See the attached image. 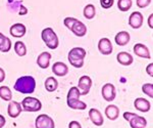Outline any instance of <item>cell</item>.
<instances>
[{"instance_id":"cell-1","label":"cell","mask_w":153,"mask_h":128,"mask_svg":"<svg viewBox=\"0 0 153 128\" xmlns=\"http://www.w3.org/2000/svg\"><path fill=\"white\" fill-rule=\"evenodd\" d=\"M13 88L16 91L30 94L33 93L36 89V80L32 76H22L16 81L13 85Z\"/></svg>"},{"instance_id":"cell-2","label":"cell","mask_w":153,"mask_h":128,"mask_svg":"<svg viewBox=\"0 0 153 128\" xmlns=\"http://www.w3.org/2000/svg\"><path fill=\"white\" fill-rule=\"evenodd\" d=\"M81 97V93L79 91L76 86H73L70 88L66 95V104L68 107L73 110H86L87 109V105L86 103L80 100L79 98Z\"/></svg>"},{"instance_id":"cell-3","label":"cell","mask_w":153,"mask_h":128,"mask_svg":"<svg viewBox=\"0 0 153 128\" xmlns=\"http://www.w3.org/2000/svg\"><path fill=\"white\" fill-rule=\"evenodd\" d=\"M86 56V50L82 47H74L68 52V61L73 67L75 68H82L84 66V60Z\"/></svg>"},{"instance_id":"cell-4","label":"cell","mask_w":153,"mask_h":128,"mask_svg":"<svg viewBox=\"0 0 153 128\" xmlns=\"http://www.w3.org/2000/svg\"><path fill=\"white\" fill-rule=\"evenodd\" d=\"M41 38L49 49H56L59 45L58 37L52 28H45L41 32Z\"/></svg>"},{"instance_id":"cell-5","label":"cell","mask_w":153,"mask_h":128,"mask_svg":"<svg viewBox=\"0 0 153 128\" xmlns=\"http://www.w3.org/2000/svg\"><path fill=\"white\" fill-rule=\"evenodd\" d=\"M21 106H22V109L25 112L36 113L39 112L42 109V103L40 100L36 97H31L24 98L23 102L21 103Z\"/></svg>"},{"instance_id":"cell-6","label":"cell","mask_w":153,"mask_h":128,"mask_svg":"<svg viewBox=\"0 0 153 128\" xmlns=\"http://www.w3.org/2000/svg\"><path fill=\"white\" fill-rule=\"evenodd\" d=\"M91 86H92V79L87 75H84L79 79L78 86H76V87H78L81 95H87L88 93L90 92Z\"/></svg>"},{"instance_id":"cell-7","label":"cell","mask_w":153,"mask_h":128,"mask_svg":"<svg viewBox=\"0 0 153 128\" xmlns=\"http://www.w3.org/2000/svg\"><path fill=\"white\" fill-rule=\"evenodd\" d=\"M35 126L36 128H55V124L52 118L46 114H42L36 118Z\"/></svg>"},{"instance_id":"cell-8","label":"cell","mask_w":153,"mask_h":128,"mask_svg":"<svg viewBox=\"0 0 153 128\" xmlns=\"http://www.w3.org/2000/svg\"><path fill=\"white\" fill-rule=\"evenodd\" d=\"M101 93H102V97L106 102H112L115 98V95H117L115 86L111 84V83H106V84L102 86Z\"/></svg>"},{"instance_id":"cell-9","label":"cell","mask_w":153,"mask_h":128,"mask_svg":"<svg viewBox=\"0 0 153 128\" xmlns=\"http://www.w3.org/2000/svg\"><path fill=\"white\" fill-rule=\"evenodd\" d=\"M98 50L100 51V53L104 55H109L112 53L113 47L111 41L108 38H101L98 42Z\"/></svg>"},{"instance_id":"cell-10","label":"cell","mask_w":153,"mask_h":128,"mask_svg":"<svg viewBox=\"0 0 153 128\" xmlns=\"http://www.w3.org/2000/svg\"><path fill=\"white\" fill-rule=\"evenodd\" d=\"M143 22H144V18L143 14L139 11H134L131 13L129 18V25L133 29H139L142 27Z\"/></svg>"},{"instance_id":"cell-11","label":"cell","mask_w":153,"mask_h":128,"mask_svg":"<svg viewBox=\"0 0 153 128\" xmlns=\"http://www.w3.org/2000/svg\"><path fill=\"white\" fill-rule=\"evenodd\" d=\"M89 118L96 126H102L103 123H104V118H103L101 112L99 110L94 109V108L90 109V111H89Z\"/></svg>"},{"instance_id":"cell-12","label":"cell","mask_w":153,"mask_h":128,"mask_svg":"<svg viewBox=\"0 0 153 128\" xmlns=\"http://www.w3.org/2000/svg\"><path fill=\"white\" fill-rule=\"evenodd\" d=\"M22 111H23V109H22L21 103L14 102V100L9 102V105L7 107V114L10 118H18L22 113Z\"/></svg>"},{"instance_id":"cell-13","label":"cell","mask_w":153,"mask_h":128,"mask_svg":"<svg viewBox=\"0 0 153 128\" xmlns=\"http://www.w3.org/2000/svg\"><path fill=\"white\" fill-rule=\"evenodd\" d=\"M26 32H27L26 26L21 23L12 25L10 29H9V33L14 38H22V37L26 35Z\"/></svg>"},{"instance_id":"cell-14","label":"cell","mask_w":153,"mask_h":128,"mask_svg":"<svg viewBox=\"0 0 153 128\" xmlns=\"http://www.w3.org/2000/svg\"><path fill=\"white\" fill-rule=\"evenodd\" d=\"M134 53L139 58H151V55H150V50L148 49L146 45L142 43H137L134 46Z\"/></svg>"},{"instance_id":"cell-15","label":"cell","mask_w":153,"mask_h":128,"mask_svg":"<svg viewBox=\"0 0 153 128\" xmlns=\"http://www.w3.org/2000/svg\"><path fill=\"white\" fill-rule=\"evenodd\" d=\"M134 107L136 108V110L140 111L142 113H146L150 110L151 108V104L150 102L146 98H142V97H138L135 100L134 102Z\"/></svg>"},{"instance_id":"cell-16","label":"cell","mask_w":153,"mask_h":128,"mask_svg":"<svg viewBox=\"0 0 153 128\" xmlns=\"http://www.w3.org/2000/svg\"><path fill=\"white\" fill-rule=\"evenodd\" d=\"M52 72L58 77H63L68 73V67L62 61H56L52 66Z\"/></svg>"},{"instance_id":"cell-17","label":"cell","mask_w":153,"mask_h":128,"mask_svg":"<svg viewBox=\"0 0 153 128\" xmlns=\"http://www.w3.org/2000/svg\"><path fill=\"white\" fill-rule=\"evenodd\" d=\"M71 31L73 32L76 36L83 37L87 34V27H86V25L84 23H82L81 21L76 19V21L75 22V24L73 25V27H71Z\"/></svg>"},{"instance_id":"cell-18","label":"cell","mask_w":153,"mask_h":128,"mask_svg":"<svg viewBox=\"0 0 153 128\" xmlns=\"http://www.w3.org/2000/svg\"><path fill=\"white\" fill-rule=\"evenodd\" d=\"M51 61V53L47 52V51H44L39 55L37 58V65L39 66L41 69H47L50 65Z\"/></svg>"},{"instance_id":"cell-19","label":"cell","mask_w":153,"mask_h":128,"mask_svg":"<svg viewBox=\"0 0 153 128\" xmlns=\"http://www.w3.org/2000/svg\"><path fill=\"white\" fill-rule=\"evenodd\" d=\"M131 40V36L130 33L127 31H120L115 35L114 37V41L117 45L120 46H126Z\"/></svg>"},{"instance_id":"cell-20","label":"cell","mask_w":153,"mask_h":128,"mask_svg":"<svg viewBox=\"0 0 153 128\" xmlns=\"http://www.w3.org/2000/svg\"><path fill=\"white\" fill-rule=\"evenodd\" d=\"M117 60L118 64H120L122 66H131L134 61V58L127 51H122L117 53Z\"/></svg>"},{"instance_id":"cell-21","label":"cell","mask_w":153,"mask_h":128,"mask_svg":"<svg viewBox=\"0 0 153 128\" xmlns=\"http://www.w3.org/2000/svg\"><path fill=\"white\" fill-rule=\"evenodd\" d=\"M105 116L111 121L117 120L120 116V109L114 105H109L105 108Z\"/></svg>"},{"instance_id":"cell-22","label":"cell","mask_w":153,"mask_h":128,"mask_svg":"<svg viewBox=\"0 0 153 128\" xmlns=\"http://www.w3.org/2000/svg\"><path fill=\"white\" fill-rule=\"evenodd\" d=\"M130 126L132 128H145L147 126V121L144 117L136 115L129 121Z\"/></svg>"},{"instance_id":"cell-23","label":"cell","mask_w":153,"mask_h":128,"mask_svg":"<svg viewBox=\"0 0 153 128\" xmlns=\"http://www.w3.org/2000/svg\"><path fill=\"white\" fill-rule=\"evenodd\" d=\"M11 48V41L9 38L0 33V51L1 52H8Z\"/></svg>"},{"instance_id":"cell-24","label":"cell","mask_w":153,"mask_h":128,"mask_svg":"<svg viewBox=\"0 0 153 128\" xmlns=\"http://www.w3.org/2000/svg\"><path fill=\"white\" fill-rule=\"evenodd\" d=\"M44 86H45V89L47 90L48 92H53V91H55V90L57 89L58 81L56 80L54 77H48L47 79L45 80Z\"/></svg>"},{"instance_id":"cell-25","label":"cell","mask_w":153,"mask_h":128,"mask_svg":"<svg viewBox=\"0 0 153 128\" xmlns=\"http://www.w3.org/2000/svg\"><path fill=\"white\" fill-rule=\"evenodd\" d=\"M83 14L87 19H92L96 16V7L93 4H87L84 7Z\"/></svg>"},{"instance_id":"cell-26","label":"cell","mask_w":153,"mask_h":128,"mask_svg":"<svg viewBox=\"0 0 153 128\" xmlns=\"http://www.w3.org/2000/svg\"><path fill=\"white\" fill-rule=\"evenodd\" d=\"M0 98L5 102H10L12 98V92L7 86H1L0 87Z\"/></svg>"},{"instance_id":"cell-27","label":"cell","mask_w":153,"mask_h":128,"mask_svg":"<svg viewBox=\"0 0 153 128\" xmlns=\"http://www.w3.org/2000/svg\"><path fill=\"white\" fill-rule=\"evenodd\" d=\"M14 51L19 56H25L27 55V47L26 44L22 41H16L14 43Z\"/></svg>"},{"instance_id":"cell-28","label":"cell","mask_w":153,"mask_h":128,"mask_svg":"<svg viewBox=\"0 0 153 128\" xmlns=\"http://www.w3.org/2000/svg\"><path fill=\"white\" fill-rule=\"evenodd\" d=\"M132 0H118L117 1V7L120 11H128L132 7Z\"/></svg>"},{"instance_id":"cell-29","label":"cell","mask_w":153,"mask_h":128,"mask_svg":"<svg viewBox=\"0 0 153 128\" xmlns=\"http://www.w3.org/2000/svg\"><path fill=\"white\" fill-rule=\"evenodd\" d=\"M142 91L143 93L149 97H153V85L152 83H145L142 86Z\"/></svg>"},{"instance_id":"cell-30","label":"cell","mask_w":153,"mask_h":128,"mask_svg":"<svg viewBox=\"0 0 153 128\" xmlns=\"http://www.w3.org/2000/svg\"><path fill=\"white\" fill-rule=\"evenodd\" d=\"M76 19H78L73 18V16H68V18H65V19H63V25H65L68 30H71V27H73V25L75 24V22L76 21Z\"/></svg>"},{"instance_id":"cell-31","label":"cell","mask_w":153,"mask_h":128,"mask_svg":"<svg viewBox=\"0 0 153 128\" xmlns=\"http://www.w3.org/2000/svg\"><path fill=\"white\" fill-rule=\"evenodd\" d=\"M113 3H114V0H100V5L102 8L108 9L110 7H112Z\"/></svg>"},{"instance_id":"cell-32","label":"cell","mask_w":153,"mask_h":128,"mask_svg":"<svg viewBox=\"0 0 153 128\" xmlns=\"http://www.w3.org/2000/svg\"><path fill=\"white\" fill-rule=\"evenodd\" d=\"M151 3V0H137V6L139 8H145Z\"/></svg>"},{"instance_id":"cell-33","label":"cell","mask_w":153,"mask_h":128,"mask_svg":"<svg viewBox=\"0 0 153 128\" xmlns=\"http://www.w3.org/2000/svg\"><path fill=\"white\" fill-rule=\"evenodd\" d=\"M137 114H135V113H130V112H125L124 115H123V117H124L125 120H127L128 122L130 121L131 119H132L133 117H135Z\"/></svg>"},{"instance_id":"cell-34","label":"cell","mask_w":153,"mask_h":128,"mask_svg":"<svg viewBox=\"0 0 153 128\" xmlns=\"http://www.w3.org/2000/svg\"><path fill=\"white\" fill-rule=\"evenodd\" d=\"M18 13L19 14V16H25V14L28 13V8H27L26 6H24V5H21V6H19V8Z\"/></svg>"},{"instance_id":"cell-35","label":"cell","mask_w":153,"mask_h":128,"mask_svg":"<svg viewBox=\"0 0 153 128\" xmlns=\"http://www.w3.org/2000/svg\"><path fill=\"white\" fill-rule=\"evenodd\" d=\"M68 128H82L81 123L78 121H71L68 124Z\"/></svg>"},{"instance_id":"cell-36","label":"cell","mask_w":153,"mask_h":128,"mask_svg":"<svg viewBox=\"0 0 153 128\" xmlns=\"http://www.w3.org/2000/svg\"><path fill=\"white\" fill-rule=\"evenodd\" d=\"M152 69H153V64H149V65L147 66V68H146V72L147 74L149 76H153V72H152Z\"/></svg>"},{"instance_id":"cell-37","label":"cell","mask_w":153,"mask_h":128,"mask_svg":"<svg viewBox=\"0 0 153 128\" xmlns=\"http://www.w3.org/2000/svg\"><path fill=\"white\" fill-rule=\"evenodd\" d=\"M4 79H5V72L2 68H0V83L3 82Z\"/></svg>"},{"instance_id":"cell-38","label":"cell","mask_w":153,"mask_h":128,"mask_svg":"<svg viewBox=\"0 0 153 128\" xmlns=\"http://www.w3.org/2000/svg\"><path fill=\"white\" fill-rule=\"evenodd\" d=\"M5 123H6L5 118H4V116H2V115H0V128L4 127V125H5Z\"/></svg>"},{"instance_id":"cell-39","label":"cell","mask_w":153,"mask_h":128,"mask_svg":"<svg viewBox=\"0 0 153 128\" xmlns=\"http://www.w3.org/2000/svg\"><path fill=\"white\" fill-rule=\"evenodd\" d=\"M152 19H153V14H150L149 18H148V25H149L150 28H153V24H152Z\"/></svg>"},{"instance_id":"cell-40","label":"cell","mask_w":153,"mask_h":128,"mask_svg":"<svg viewBox=\"0 0 153 128\" xmlns=\"http://www.w3.org/2000/svg\"><path fill=\"white\" fill-rule=\"evenodd\" d=\"M13 1H14V0H7V2H8V3H12Z\"/></svg>"}]
</instances>
